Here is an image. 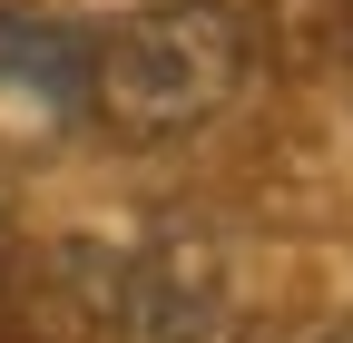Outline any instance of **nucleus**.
I'll list each match as a JSON object with an SVG mask.
<instances>
[{"mask_svg":"<svg viewBox=\"0 0 353 343\" xmlns=\"http://www.w3.org/2000/svg\"><path fill=\"white\" fill-rule=\"evenodd\" d=\"M245 89V10L236 0H157L88 39V118L128 147L196 138Z\"/></svg>","mask_w":353,"mask_h":343,"instance_id":"f257e3e1","label":"nucleus"},{"mask_svg":"<svg viewBox=\"0 0 353 343\" xmlns=\"http://www.w3.org/2000/svg\"><path fill=\"white\" fill-rule=\"evenodd\" d=\"M216 314H226V275L196 236H148L99 284V324L118 343H206Z\"/></svg>","mask_w":353,"mask_h":343,"instance_id":"f03ea898","label":"nucleus"},{"mask_svg":"<svg viewBox=\"0 0 353 343\" xmlns=\"http://www.w3.org/2000/svg\"><path fill=\"white\" fill-rule=\"evenodd\" d=\"M0 98H30L39 118H88V39L0 0Z\"/></svg>","mask_w":353,"mask_h":343,"instance_id":"7ed1b4c3","label":"nucleus"},{"mask_svg":"<svg viewBox=\"0 0 353 343\" xmlns=\"http://www.w3.org/2000/svg\"><path fill=\"white\" fill-rule=\"evenodd\" d=\"M0 255H10V206H0Z\"/></svg>","mask_w":353,"mask_h":343,"instance_id":"20e7f679","label":"nucleus"},{"mask_svg":"<svg viewBox=\"0 0 353 343\" xmlns=\"http://www.w3.org/2000/svg\"><path fill=\"white\" fill-rule=\"evenodd\" d=\"M334 343H353V333H334Z\"/></svg>","mask_w":353,"mask_h":343,"instance_id":"39448f33","label":"nucleus"}]
</instances>
